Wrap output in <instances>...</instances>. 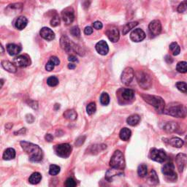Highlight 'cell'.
I'll return each instance as SVG.
<instances>
[{
	"mask_svg": "<svg viewBox=\"0 0 187 187\" xmlns=\"http://www.w3.org/2000/svg\"><path fill=\"white\" fill-rule=\"evenodd\" d=\"M140 117L138 116V114L132 115V116H129L127 119V122L129 125L132 126V127H134V126H136L138 124V123L140 122Z\"/></svg>",
	"mask_w": 187,
	"mask_h": 187,
	"instance_id": "cell-25",
	"label": "cell"
},
{
	"mask_svg": "<svg viewBox=\"0 0 187 187\" xmlns=\"http://www.w3.org/2000/svg\"><path fill=\"white\" fill-rule=\"evenodd\" d=\"M4 80H3V79H1V83H2V86L1 87H3V83H4Z\"/></svg>",
	"mask_w": 187,
	"mask_h": 187,
	"instance_id": "cell-56",
	"label": "cell"
},
{
	"mask_svg": "<svg viewBox=\"0 0 187 187\" xmlns=\"http://www.w3.org/2000/svg\"><path fill=\"white\" fill-rule=\"evenodd\" d=\"M76 67V65L74 64H68V68L69 69H75Z\"/></svg>",
	"mask_w": 187,
	"mask_h": 187,
	"instance_id": "cell-54",
	"label": "cell"
},
{
	"mask_svg": "<svg viewBox=\"0 0 187 187\" xmlns=\"http://www.w3.org/2000/svg\"><path fill=\"white\" fill-rule=\"evenodd\" d=\"M176 164L180 173H182L187 166V155L184 154H178L176 156Z\"/></svg>",
	"mask_w": 187,
	"mask_h": 187,
	"instance_id": "cell-15",
	"label": "cell"
},
{
	"mask_svg": "<svg viewBox=\"0 0 187 187\" xmlns=\"http://www.w3.org/2000/svg\"><path fill=\"white\" fill-rule=\"evenodd\" d=\"M162 171L169 181H175L177 179V174L175 172V166L173 162H169L166 163L163 166Z\"/></svg>",
	"mask_w": 187,
	"mask_h": 187,
	"instance_id": "cell-7",
	"label": "cell"
},
{
	"mask_svg": "<svg viewBox=\"0 0 187 187\" xmlns=\"http://www.w3.org/2000/svg\"><path fill=\"white\" fill-rule=\"evenodd\" d=\"M164 114L175 118H184L187 115V108L180 103H171L165 108Z\"/></svg>",
	"mask_w": 187,
	"mask_h": 187,
	"instance_id": "cell-2",
	"label": "cell"
},
{
	"mask_svg": "<svg viewBox=\"0 0 187 187\" xmlns=\"http://www.w3.org/2000/svg\"><path fill=\"white\" fill-rule=\"evenodd\" d=\"M149 30L152 36H157L162 32V23L159 20L152 21L149 25Z\"/></svg>",
	"mask_w": 187,
	"mask_h": 187,
	"instance_id": "cell-12",
	"label": "cell"
},
{
	"mask_svg": "<svg viewBox=\"0 0 187 187\" xmlns=\"http://www.w3.org/2000/svg\"><path fill=\"white\" fill-rule=\"evenodd\" d=\"M100 103L103 105H108L110 103V97L108 93L104 92L100 96Z\"/></svg>",
	"mask_w": 187,
	"mask_h": 187,
	"instance_id": "cell-36",
	"label": "cell"
},
{
	"mask_svg": "<svg viewBox=\"0 0 187 187\" xmlns=\"http://www.w3.org/2000/svg\"><path fill=\"white\" fill-rule=\"evenodd\" d=\"M110 166L113 169H123L125 167V160L122 152L117 150L113 154L110 161Z\"/></svg>",
	"mask_w": 187,
	"mask_h": 187,
	"instance_id": "cell-4",
	"label": "cell"
},
{
	"mask_svg": "<svg viewBox=\"0 0 187 187\" xmlns=\"http://www.w3.org/2000/svg\"><path fill=\"white\" fill-rule=\"evenodd\" d=\"M60 167L56 164H51L49 167V174L51 175H56L59 173Z\"/></svg>",
	"mask_w": 187,
	"mask_h": 187,
	"instance_id": "cell-38",
	"label": "cell"
},
{
	"mask_svg": "<svg viewBox=\"0 0 187 187\" xmlns=\"http://www.w3.org/2000/svg\"><path fill=\"white\" fill-rule=\"evenodd\" d=\"M50 61L53 62V64H55V66L56 65H58L60 64L59 59H58L57 57H56V56H51V58H50Z\"/></svg>",
	"mask_w": 187,
	"mask_h": 187,
	"instance_id": "cell-48",
	"label": "cell"
},
{
	"mask_svg": "<svg viewBox=\"0 0 187 187\" xmlns=\"http://www.w3.org/2000/svg\"><path fill=\"white\" fill-rule=\"evenodd\" d=\"M26 120H27V121L28 123H33L34 121V117L32 116V114H28L26 116Z\"/></svg>",
	"mask_w": 187,
	"mask_h": 187,
	"instance_id": "cell-47",
	"label": "cell"
},
{
	"mask_svg": "<svg viewBox=\"0 0 187 187\" xmlns=\"http://www.w3.org/2000/svg\"><path fill=\"white\" fill-rule=\"evenodd\" d=\"M148 173V167L145 164H141L138 166V174L141 178L145 177L147 175Z\"/></svg>",
	"mask_w": 187,
	"mask_h": 187,
	"instance_id": "cell-33",
	"label": "cell"
},
{
	"mask_svg": "<svg viewBox=\"0 0 187 187\" xmlns=\"http://www.w3.org/2000/svg\"><path fill=\"white\" fill-rule=\"evenodd\" d=\"M60 45L62 49H64V51L68 52V53L72 51H75L77 52V53L82 55L81 48L79 46H78L77 45H75V43L72 42L67 36L64 35L62 37V38L60 40Z\"/></svg>",
	"mask_w": 187,
	"mask_h": 187,
	"instance_id": "cell-6",
	"label": "cell"
},
{
	"mask_svg": "<svg viewBox=\"0 0 187 187\" xmlns=\"http://www.w3.org/2000/svg\"><path fill=\"white\" fill-rule=\"evenodd\" d=\"M185 144H186V147H187V135L186 136V138H185V142H184Z\"/></svg>",
	"mask_w": 187,
	"mask_h": 187,
	"instance_id": "cell-55",
	"label": "cell"
},
{
	"mask_svg": "<svg viewBox=\"0 0 187 187\" xmlns=\"http://www.w3.org/2000/svg\"><path fill=\"white\" fill-rule=\"evenodd\" d=\"M21 146L29 156V160L33 162H40L43 160L44 154L38 145L27 141H21Z\"/></svg>",
	"mask_w": 187,
	"mask_h": 187,
	"instance_id": "cell-1",
	"label": "cell"
},
{
	"mask_svg": "<svg viewBox=\"0 0 187 187\" xmlns=\"http://www.w3.org/2000/svg\"><path fill=\"white\" fill-rule=\"evenodd\" d=\"M131 134H132L131 130L128 129V128L125 127V128H123V129H121V130L120 131V133H119V137H120V138L122 140L127 141L130 138Z\"/></svg>",
	"mask_w": 187,
	"mask_h": 187,
	"instance_id": "cell-26",
	"label": "cell"
},
{
	"mask_svg": "<svg viewBox=\"0 0 187 187\" xmlns=\"http://www.w3.org/2000/svg\"><path fill=\"white\" fill-rule=\"evenodd\" d=\"M149 182L151 185H156L159 184V178L156 175V173L154 169H152L150 173L149 178Z\"/></svg>",
	"mask_w": 187,
	"mask_h": 187,
	"instance_id": "cell-31",
	"label": "cell"
},
{
	"mask_svg": "<svg viewBox=\"0 0 187 187\" xmlns=\"http://www.w3.org/2000/svg\"><path fill=\"white\" fill-rule=\"evenodd\" d=\"M96 110H97L96 104H95L94 103H89L86 107V112H87V114L89 115V116H91V115L94 114V113L96 112Z\"/></svg>",
	"mask_w": 187,
	"mask_h": 187,
	"instance_id": "cell-37",
	"label": "cell"
},
{
	"mask_svg": "<svg viewBox=\"0 0 187 187\" xmlns=\"http://www.w3.org/2000/svg\"><path fill=\"white\" fill-rule=\"evenodd\" d=\"M93 26H94V28L97 30L103 29V23H102L100 21H95V22L93 23Z\"/></svg>",
	"mask_w": 187,
	"mask_h": 187,
	"instance_id": "cell-46",
	"label": "cell"
},
{
	"mask_svg": "<svg viewBox=\"0 0 187 187\" xmlns=\"http://www.w3.org/2000/svg\"><path fill=\"white\" fill-rule=\"evenodd\" d=\"M141 97H143V99L147 103L153 106L158 113L162 114V113L164 111L165 103L164 99L162 97L159 96H154V95L145 94L141 95Z\"/></svg>",
	"mask_w": 187,
	"mask_h": 187,
	"instance_id": "cell-3",
	"label": "cell"
},
{
	"mask_svg": "<svg viewBox=\"0 0 187 187\" xmlns=\"http://www.w3.org/2000/svg\"><path fill=\"white\" fill-rule=\"evenodd\" d=\"M68 60L69 61V62H78V59H77V58H76L75 56H70L69 57Z\"/></svg>",
	"mask_w": 187,
	"mask_h": 187,
	"instance_id": "cell-52",
	"label": "cell"
},
{
	"mask_svg": "<svg viewBox=\"0 0 187 187\" xmlns=\"http://www.w3.org/2000/svg\"><path fill=\"white\" fill-rule=\"evenodd\" d=\"M7 51L10 56L18 55L21 51V47L16 44H9L7 45Z\"/></svg>",
	"mask_w": 187,
	"mask_h": 187,
	"instance_id": "cell-20",
	"label": "cell"
},
{
	"mask_svg": "<svg viewBox=\"0 0 187 187\" xmlns=\"http://www.w3.org/2000/svg\"><path fill=\"white\" fill-rule=\"evenodd\" d=\"M29 105L31 106V107H32V108H33V109H35V110L38 109V103H37V102L30 100V101H29Z\"/></svg>",
	"mask_w": 187,
	"mask_h": 187,
	"instance_id": "cell-50",
	"label": "cell"
},
{
	"mask_svg": "<svg viewBox=\"0 0 187 187\" xmlns=\"http://www.w3.org/2000/svg\"><path fill=\"white\" fill-rule=\"evenodd\" d=\"M169 50H170L172 53H173L174 56H178L180 52V46L178 45L177 43L175 42L172 43L171 44L169 45Z\"/></svg>",
	"mask_w": 187,
	"mask_h": 187,
	"instance_id": "cell-34",
	"label": "cell"
},
{
	"mask_svg": "<svg viewBox=\"0 0 187 187\" xmlns=\"http://www.w3.org/2000/svg\"><path fill=\"white\" fill-rule=\"evenodd\" d=\"M84 33L86 35H90L93 33V29L91 27H86L84 29Z\"/></svg>",
	"mask_w": 187,
	"mask_h": 187,
	"instance_id": "cell-49",
	"label": "cell"
},
{
	"mask_svg": "<svg viewBox=\"0 0 187 187\" xmlns=\"http://www.w3.org/2000/svg\"><path fill=\"white\" fill-rule=\"evenodd\" d=\"M64 116L65 117V119H68L69 121H75L77 119L78 114L75 110L71 109L66 110L64 114Z\"/></svg>",
	"mask_w": 187,
	"mask_h": 187,
	"instance_id": "cell-28",
	"label": "cell"
},
{
	"mask_svg": "<svg viewBox=\"0 0 187 187\" xmlns=\"http://www.w3.org/2000/svg\"><path fill=\"white\" fill-rule=\"evenodd\" d=\"M40 34L43 39L48 41L53 40V39L55 38V34H54V32L52 31L51 29H49V28L48 27L42 28L40 32Z\"/></svg>",
	"mask_w": 187,
	"mask_h": 187,
	"instance_id": "cell-18",
	"label": "cell"
},
{
	"mask_svg": "<svg viewBox=\"0 0 187 187\" xmlns=\"http://www.w3.org/2000/svg\"><path fill=\"white\" fill-rule=\"evenodd\" d=\"M86 140V136H80L75 141V145L76 146H80L82 144H83L84 141Z\"/></svg>",
	"mask_w": 187,
	"mask_h": 187,
	"instance_id": "cell-44",
	"label": "cell"
},
{
	"mask_svg": "<svg viewBox=\"0 0 187 187\" xmlns=\"http://www.w3.org/2000/svg\"><path fill=\"white\" fill-rule=\"evenodd\" d=\"M3 159L5 160H12L16 157V151L14 149L9 148L6 149L5 152L3 153Z\"/></svg>",
	"mask_w": 187,
	"mask_h": 187,
	"instance_id": "cell-23",
	"label": "cell"
},
{
	"mask_svg": "<svg viewBox=\"0 0 187 187\" xmlns=\"http://www.w3.org/2000/svg\"><path fill=\"white\" fill-rule=\"evenodd\" d=\"M65 187H76L75 180L72 178H69L66 180L64 183Z\"/></svg>",
	"mask_w": 187,
	"mask_h": 187,
	"instance_id": "cell-41",
	"label": "cell"
},
{
	"mask_svg": "<svg viewBox=\"0 0 187 187\" xmlns=\"http://www.w3.org/2000/svg\"><path fill=\"white\" fill-rule=\"evenodd\" d=\"M1 49H2V53H3L4 50H3V46H1Z\"/></svg>",
	"mask_w": 187,
	"mask_h": 187,
	"instance_id": "cell-57",
	"label": "cell"
},
{
	"mask_svg": "<svg viewBox=\"0 0 187 187\" xmlns=\"http://www.w3.org/2000/svg\"><path fill=\"white\" fill-rule=\"evenodd\" d=\"M1 64H2V67H3L6 71L9 72V73H16L17 71L16 67V65L13 64V63L8 62V61H3L1 63Z\"/></svg>",
	"mask_w": 187,
	"mask_h": 187,
	"instance_id": "cell-22",
	"label": "cell"
},
{
	"mask_svg": "<svg viewBox=\"0 0 187 187\" xmlns=\"http://www.w3.org/2000/svg\"><path fill=\"white\" fill-rule=\"evenodd\" d=\"M54 151L57 156L62 158H68L72 152V146L68 143L57 145L54 147Z\"/></svg>",
	"mask_w": 187,
	"mask_h": 187,
	"instance_id": "cell-8",
	"label": "cell"
},
{
	"mask_svg": "<svg viewBox=\"0 0 187 187\" xmlns=\"http://www.w3.org/2000/svg\"><path fill=\"white\" fill-rule=\"evenodd\" d=\"M149 158L155 162L162 163L166 161L167 156L164 150L156 149L154 148L149 152Z\"/></svg>",
	"mask_w": 187,
	"mask_h": 187,
	"instance_id": "cell-9",
	"label": "cell"
},
{
	"mask_svg": "<svg viewBox=\"0 0 187 187\" xmlns=\"http://www.w3.org/2000/svg\"><path fill=\"white\" fill-rule=\"evenodd\" d=\"M20 133H21L22 134L26 133V129H25V128H23V129H21L20 130V131H18V132H15V134H20Z\"/></svg>",
	"mask_w": 187,
	"mask_h": 187,
	"instance_id": "cell-53",
	"label": "cell"
},
{
	"mask_svg": "<svg viewBox=\"0 0 187 187\" xmlns=\"http://www.w3.org/2000/svg\"><path fill=\"white\" fill-rule=\"evenodd\" d=\"M45 140H46V141H48V142H51V141H53V137L50 134H47L46 135H45Z\"/></svg>",
	"mask_w": 187,
	"mask_h": 187,
	"instance_id": "cell-51",
	"label": "cell"
},
{
	"mask_svg": "<svg viewBox=\"0 0 187 187\" xmlns=\"http://www.w3.org/2000/svg\"><path fill=\"white\" fill-rule=\"evenodd\" d=\"M42 180V175L40 173L35 172V173H32L29 178V181L31 184L35 185L39 184Z\"/></svg>",
	"mask_w": 187,
	"mask_h": 187,
	"instance_id": "cell-24",
	"label": "cell"
},
{
	"mask_svg": "<svg viewBox=\"0 0 187 187\" xmlns=\"http://www.w3.org/2000/svg\"><path fill=\"white\" fill-rule=\"evenodd\" d=\"M70 34L74 37L79 38L80 36V29L78 27H74L70 29Z\"/></svg>",
	"mask_w": 187,
	"mask_h": 187,
	"instance_id": "cell-43",
	"label": "cell"
},
{
	"mask_svg": "<svg viewBox=\"0 0 187 187\" xmlns=\"http://www.w3.org/2000/svg\"><path fill=\"white\" fill-rule=\"evenodd\" d=\"M105 34L108 36V39L113 43L118 42L119 38H120L119 29L116 27H114V26H111V27L108 28V29L105 32Z\"/></svg>",
	"mask_w": 187,
	"mask_h": 187,
	"instance_id": "cell-13",
	"label": "cell"
},
{
	"mask_svg": "<svg viewBox=\"0 0 187 187\" xmlns=\"http://www.w3.org/2000/svg\"><path fill=\"white\" fill-rule=\"evenodd\" d=\"M60 24V18L58 15H56L55 16L53 17V18L51 21V25L52 27H56Z\"/></svg>",
	"mask_w": 187,
	"mask_h": 187,
	"instance_id": "cell-42",
	"label": "cell"
},
{
	"mask_svg": "<svg viewBox=\"0 0 187 187\" xmlns=\"http://www.w3.org/2000/svg\"><path fill=\"white\" fill-rule=\"evenodd\" d=\"M47 83L48 86H52V87L57 86V85L58 84V78L55 77V76H51V77L48 78Z\"/></svg>",
	"mask_w": 187,
	"mask_h": 187,
	"instance_id": "cell-39",
	"label": "cell"
},
{
	"mask_svg": "<svg viewBox=\"0 0 187 187\" xmlns=\"http://www.w3.org/2000/svg\"><path fill=\"white\" fill-rule=\"evenodd\" d=\"M28 23L27 18L24 16H20L16 19V22H15V26L18 30H22L27 27Z\"/></svg>",
	"mask_w": 187,
	"mask_h": 187,
	"instance_id": "cell-21",
	"label": "cell"
},
{
	"mask_svg": "<svg viewBox=\"0 0 187 187\" xmlns=\"http://www.w3.org/2000/svg\"><path fill=\"white\" fill-rule=\"evenodd\" d=\"M134 72L132 67H127L121 74V82L124 85H129L133 80Z\"/></svg>",
	"mask_w": 187,
	"mask_h": 187,
	"instance_id": "cell-11",
	"label": "cell"
},
{
	"mask_svg": "<svg viewBox=\"0 0 187 187\" xmlns=\"http://www.w3.org/2000/svg\"><path fill=\"white\" fill-rule=\"evenodd\" d=\"M176 70L180 73H187V62H180L178 63L176 66Z\"/></svg>",
	"mask_w": 187,
	"mask_h": 187,
	"instance_id": "cell-32",
	"label": "cell"
},
{
	"mask_svg": "<svg viewBox=\"0 0 187 187\" xmlns=\"http://www.w3.org/2000/svg\"><path fill=\"white\" fill-rule=\"evenodd\" d=\"M54 67H55V64L52 62H51V61H49L46 64V65H45V69H46L47 71L51 72L54 69Z\"/></svg>",
	"mask_w": 187,
	"mask_h": 187,
	"instance_id": "cell-45",
	"label": "cell"
},
{
	"mask_svg": "<svg viewBox=\"0 0 187 187\" xmlns=\"http://www.w3.org/2000/svg\"><path fill=\"white\" fill-rule=\"evenodd\" d=\"M121 97L124 101H132L134 98V91L132 89H123L121 92Z\"/></svg>",
	"mask_w": 187,
	"mask_h": 187,
	"instance_id": "cell-19",
	"label": "cell"
},
{
	"mask_svg": "<svg viewBox=\"0 0 187 187\" xmlns=\"http://www.w3.org/2000/svg\"><path fill=\"white\" fill-rule=\"evenodd\" d=\"M178 129V124L173 121L167 122L164 126V130L167 132H173Z\"/></svg>",
	"mask_w": 187,
	"mask_h": 187,
	"instance_id": "cell-29",
	"label": "cell"
},
{
	"mask_svg": "<svg viewBox=\"0 0 187 187\" xmlns=\"http://www.w3.org/2000/svg\"><path fill=\"white\" fill-rule=\"evenodd\" d=\"M62 19L66 25H69L73 22L75 19V13L73 8H67L62 12Z\"/></svg>",
	"mask_w": 187,
	"mask_h": 187,
	"instance_id": "cell-10",
	"label": "cell"
},
{
	"mask_svg": "<svg viewBox=\"0 0 187 187\" xmlns=\"http://www.w3.org/2000/svg\"><path fill=\"white\" fill-rule=\"evenodd\" d=\"M177 10L179 13H184L187 12V1L182 2V3L178 5Z\"/></svg>",
	"mask_w": 187,
	"mask_h": 187,
	"instance_id": "cell-40",
	"label": "cell"
},
{
	"mask_svg": "<svg viewBox=\"0 0 187 187\" xmlns=\"http://www.w3.org/2000/svg\"><path fill=\"white\" fill-rule=\"evenodd\" d=\"M145 38V34L141 29H135L130 34V39L135 43L143 41Z\"/></svg>",
	"mask_w": 187,
	"mask_h": 187,
	"instance_id": "cell-16",
	"label": "cell"
},
{
	"mask_svg": "<svg viewBox=\"0 0 187 187\" xmlns=\"http://www.w3.org/2000/svg\"><path fill=\"white\" fill-rule=\"evenodd\" d=\"M95 48H96V51L99 54L103 56L107 55L108 52H109V47H108V43L104 40H101L97 43L96 46H95Z\"/></svg>",
	"mask_w": 187,
	"mask_h": 187,
	"instance_id": "cell-17",
	"label": "cell"
},
{
	"mask_svg": "<svg viewBox=\"0 0 187 187\" xmlns=\"http://www.w3.org/2000/svg\"><path fill=\"white\" fill-rule=\"evenodd\" d=\"M176 87H177V88L178 90L181 91V92L184 93V94H187V83L185 82H183V81H179V82H177L175 84Z\"/></svg>",
	"mask_w": 187,
	"mask_h": 187,
	"instance_id": "cell-35",
	"label": "cell"
},
{
	"mask_svg": "<svg viewBox=\"0 0 187 187\" xmlns=\"http://www.w3.org/2000/svg\"><path fill=\"white\" fill-rule=\"evenodd\" d=\"M136 79L139 86L143 89H149L152 86V79L151 76L144 71L139 70L137 72Z\"/></svg>",
	"mask_w": 187,
	"mask_h": 187,
	"instance_id": "cell-5",
	"label": "cell"
},
{
	"mask_svg": "<svg viewBox=\"0 0 187 187\" xmlns=\"http://www.w3.org/2000/svg\"><path fill=\"white\" fill-rule=\"evenodd\" d=\"M138 22H137V21H133V22H130V23H127V24L124 27L123 30H122V33L124 35L127 34L128 32L130 31V30H132L133 28H134L136 26H138Z\"/></svg>",
	"mask_w": 187,
	"mask_h": 187,
	"instance_id": "cell-30",
	"label": "cell"
},
{
	"mask_svg": "<svg viewBox=\"0 0 187 187\" xmlns=\"http://www.w3.org/2000/svg\"><path fill=\"white\" fill-rule=\"evenodd\" d=\"M13 64L18 67H26L29 66L31 64V61L27 56L21 55L14 58Z\"/></svg>",
	"mask_w": 187,
	"mask_h": 187,
	"instance_id": "cell-14",
	"label": "cell"
},
{
	"mask_svg": "<svg viewBox=\"0 0 187 187\" xmlns=\"http://www.w3.org/2000/svg\"><path fill=\"white\" fill-rule=\"evenodd\" d=\"M169 145L175 148H181L184 145V141L179 138H173L169 140Z\"/></svg>",
	"mask_w": 187,
	"mask_h": 187,
	"instance_id": "cell-27",
	"label": "cell"
}]
</instances>
